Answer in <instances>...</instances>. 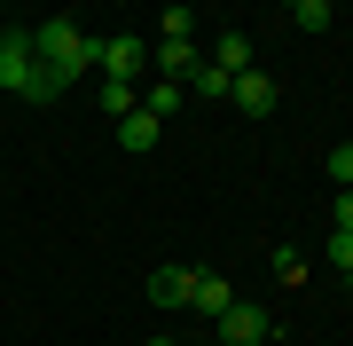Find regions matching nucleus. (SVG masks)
<instances>
[{
	"label": "nucleus",
	"mask_w": 353,
	"mask_h": 346,
	"mask_svg": "<svg viewBox=\"0 0 353 346\" xmlns=\"http://www.w3.org/2000/svg\"><path fill=\"white\" fill-rule=\"evenodd\" d=\"M275 276H283V283H306V252H299V244H283V252H275Z\"/></svg>",
	"instance_id": "2eb2a0df"
},
{
	"label": "nucleus",
	"mask_w": 353,
	"mask_h": 346,
	"mask_svg": "<svg viewBox=\"0 0 353 346\" xmlns=\"http://www.w3.org/2000/svg\"><path fill=\"white\" fill-rule=\"evenodd\" d=\"M189 24H196L189 8H165V16H157V32H165V39H189Z\"/></svg>",
	"instance_id": "a211bd4d"
},
{
	"label": "nucleus",
	"mask_w": 353,
	"mask_h": 346,
	"mask_svg": "<svg viewBox=\"0 0 353 346\" xmlns=\"http://www.w3.org/2000/svg\"><path fill=\"white\" fill-rule=\"evenodd\" d=\"M94 48H102V39H94V32H79V24H63V16L32 24V55H39L55 79H63V87H71L79 71H94Z\"/></svg>",
	"instance_id": "f03ea898"
},
{
	"label": "nucleus",
	"mask_w": 353,
	"mask_h": 346,
	"mask_svg": "<svg viewBox=\"0 0 353 346\" xmlns=\"http://www.w3.org/2000/svg\"><path fill=\"white\" fill-rule=\"evenodd\" d=\"M330 229H338V236H353V189H338V197H330Z\"/></svg>",
	"instance_id": "f3484780"
},
{
	"label": "nucleus",
	"mask_w": 353,
	"mask_h": 346,
	"mask_svg": "<svg viewBox=\"0 0 353 346\" xmlns=\"http://www.w3.org/2000/svg\"><path fill=\"white\" fill-rule=\"evenodd\" d=\"M330 16H338L330 0H290V24L299 32H330Z\"/></svg>",
	"instance_id": "ddd939ff"
},
{
	"label": "nucleus",
	"mask_w": 353,
	"mask_h": 346,
	"mask_svg": "<svg viewBox=\"0 0 353 346\" xmlns=\"http://www.w3.org/2000/svg\"><path fill=\"white\" fill-rule=\"evenodd\" d=\"M189 307H196L204 323H220L228 307H236V283H228V276H204V268H196V291H189Z\"/></svg>",
	"instance_id": "423d86ee"
},
{
	"label": "nucleus",
	"mask_w": 353,
	"mask_h": 346,
	"mask_svg": "<svg viewBox=\"0 0 353 346\" xmlns=\"http://www.w3.org/2000/svg\"><path fill=\"white\" fill-rule=\"evenodd\" d=\"M189 291H196V268H157L150 276V299H157V307H189Z\"/></svg>",
	"instance_id": "1a4fd4ad"
},
{
	"label": "nucleus",
	"mask_w": 353,
	"mask_h": 346,
	"mask_svg": "<svg viewBox=\"0 0 353 346\" xmlns=\"http://www.w3.org/2000/svg\"><path fill=\"white\" fill-rule=\"evenodd\" d=\"M102 110H110V118H134V110H141V87H126V79H102Z\"/></svg>",
	"instance_id": "f8f14e48"
},
{
	"label": "nucleus",
	"mask_w": 353,
	"mask_h": 346,
	"mask_svg": "<svg viewBox=\"0 0 353 346\" xmlns=\"http://www.w3.org/2000/svg\"><path fill=\"white\" fill-rule=\"evenodd\" d=\"M150 346H173V338H150Z\"/></svg>",
	"instance_id": "aec40b11"
},
{
	"label": "nucleus",
	"mask_w": 353,
	"mask_h": 346,
	"mask_svg": "<svg viewBox=\"0 0 353 346\" xmlns=\"http://www.w3.org/2000/svg\"><path fill=\"white\" fill-rule=\"evenodd\" d=\"M157 134H165V126H157L150 110H134V118H118V142H126V150H157Z\"/></svg>",
	"instance_id": "9b49d317"
},
{
	"label": "nucleus",
	"mask_w": 353,
	"mask_h": 346,
	"mask_svg": "<svg viewBox=\"0 0 353 346\" xmlns=\"http://www.w3.org/2000/svg\"><path fill=\"white\" fill-rule=\"evenodd\" d=\"M228 103H236L243 118H267V110L283 103V87H275V79H259V71H243L236 87H228Z\"/></svg>",
	"instance_id": "39448f33"
},
{
	"label": "nucleus",
	"mask_w": 353,
	"mask_h": 346,
	"mask_svg": "<svg viewBox=\"0 0 353 346\" xmlns=\"http://www.w3.org/2000/svg\"><path fill=\"white\" fill-rule=\"evenodd\" d=\"M204 64H212V71H228V79H243V71H252V39H243V32H220Z\"/></svg>",
	"instance_id": "6e6552de"
},
{
	"label": "nucleus",
	"mask_w": 353,
	"mask_h": 346,
	"mask_svg": "<svg viewBox=\"0 0 353 346\" xmlns=\"http://www.w3.org/2000/svg\"><path fill=\"white\" fill-rule=\"evenodd\" d=\"M0 87L24 95V103H63V79L32 55V32H16V24H0Z\"/></svg>",
	"instance_id": "f257e3e1"
},
{
	"label": "nucleus",
	"mask_w": 353,
	"mask_h": 346,
	"mask_svg": "<svg viewBox=\"0 0 353 346\" xmlns=\"http://www.w3.org/2000/svg\"><path fill=\"white\" fill-rule=\"evenodd\" d=\"M94 64L110 71V79H126V87H141V71H150V48H141L134 32H118V39H102V48H94Z\"/></svg>",
	"instance_id": "20e7f679"
},
{
	"label": "nucleus",
	"mask_w": 353,
	"mask_h": 346,
	"mask_svg": "<svg viewBox=\"0 0 353 346\" xmlns=\"http://www.w3.org/2000/svg\"><path fill=\"white\" fill-rule=\"evenodd\" d=\"M330 260H338V268L353 276V236H338V229H330Z\"/></svg>",
	"instance_id": "6ab92c4d"
},
{
	"label": "nucleus",
	"mask_w": 353,
	"mask_h": 346,
	"mask_svg": "<svg viewBox=\"0 0 353 346\" xmlns=\"http://www.w3.org/2000/svg\"><path fill=\"white\" fill-rule=\"evenodd\" d=\"M212 331H220V346H267V338H275V315H267L259 299H236Z\"/></svg>",
	"instance_id": "7ed1b4c3"
},
{
	"label": "nucleus",
	"mask_w": 353,
	"mask_h": 346,
	"mask_svg": "<svg viewBox=\"0 0 353 346\" xmlns=\"http://www.w3.org/2000/svg\"><path fill=\"white\" fill-rule=\"evenodd\" d=\"M189 87H196V95H212V103H228V87H236V79H228V71H212V64H196V79H189Z\"/></svg>",
	"instance_id": "4468645a"
},
{
	"label": "nucleus",
	"mask_w": 353,
	"mask_h": 346,
	"mask_svg": "<svg viewBox=\"0 0 353 346\" xmlns=\"http://www.w3.org/2000/svg\"><path fill=\"white\" fill-rule=\"evenodd\" d=\"M141 110H150L157 126H165V118L181 110V79H150V87H141Z\"/></svg>",
	"instance_id": "9d476101"
},
{
	"label": "nucleus",
	"mask_w": 353,
	"mask_h": 346,
	"mask_svg": "<svg viewBox=\"0 0 353 346\" xmlns=\"http://www.w3.org/2000/svg\"><path fill=\"white\" fill-rule=\"evenodd\" d=\"M330 181H338V189H353V142H338V150H330Z\"/></svg>",
	"instance_id": "dca6fc26"
},
{
	"label": "nucleus",
	"mask_w": 353,
	"mask_h": 346,
	"mask_svg": "<svg viewBox=\"0 0 353 346\" xmlns=\"http://www.w3.org/2000/svg\"><path fill=\"white\" fill-rule=\"evenodd\" d=\"M150 64H157L165 79H196L204 55H196V39H157V48H150Z\"/></svg>",
	"instance_id": "0eeeda50"
}]
</instances>
